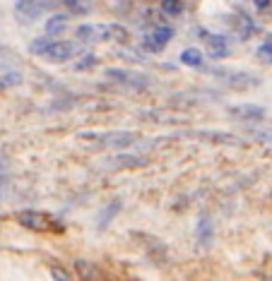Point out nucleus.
I'll return each instance as SVG.
<instances>
[{
    "mask_svg": "<svg viewBox=\"0 0 272 281\" xmlns=\"http://www.w3.org/2000/svg\"><path fill=\"white\" fill-rule=\"evenodd\" d=\"M80 53H82V46L77 41H53L43 55L48 60H53V63H65V60H70V58H75Z\"/></svg>",
    "mask_w": 272,
    "mask_h": 281,
    "instance_id": "nucleus-1",
    "label": "nucleus"
},
{
    "mask_svg": "<svg viewBox=\"0 0 272 281\" xmlns=\"http://www.w3.org/2000/svg\"><path fill=\"white\" fill-rule=\"evenodd\" d=\"M82 137H87V140H96L99 144H104V147H113V149L128 147V144H133V142H135V135L125 133V130H113V133H104V135L84 133Z\"/></svg>",
    "mask_w": 272,
    "mask_h": 281,
    "instance_id": "nucleus-2",
    "label": "nucleus"
},
{
    "mask_svg": "<svg viewBox=\"0 0 272 281\" xmlns=\"http://www.w3.org/2000/svg\"><path fill=\"white\" fill-rule=\"evenodd\" d=\"M109 75L111 80L121 82L125 87H133V89H145L150 84V77L142 75V72H130V70H116V67H109Z\"/></svg>",
    "mask_w": 272,
    "mask_h": 281,
    "instance_id": "nucleus-3",
    "label": "nucleus"
},
{
    "mask_svg": "<svg viewBox=\"0 0 272 281\" xmlns=\"http://www.w3.org/2000/svg\"><path fill=\"white\" fill-rule=\"evenodd\" d=\"M48 5H51L48 0H17V2H14V10H17V17H19V19L31 22V19L41 17V12H46Z\"/></svg>",
    "mask_w": 272,
    "mask_h": 281,
    "instance_id": "nucleus-4",
    "label": "nucleus"
},
{
    "mask_svg": "<svg viewBox=\"0 0 272 281\" xmlns=\"http://www.w3.org/2000/svg\"><path fill=\"white\" fill-rule=\"evenodd\" d=\"M171 36H174V29L171 27H157L152 31L150 39L145 41V48L147 51H162L164 46L171 41Z\"/></svg>",
    "mask_w": 272,
    "mask_h": 281,
    "instance_id": "nucleus-5",
    "label": "nucleus"
},
{
    "mask_svg": "<svg viewBox=\"0 0 272 281\" xmlns=\"http://www.w3.org/2000/svg\"><path fill=\"white\" fill-rule=\"evenodd\" d=\"M224 82L234 89H251V87L260 84V80L251 72H229V75H224Z\"/></svg>",
    "mask_w": 272,
    "mask_h": 281,
    "instance_id": "nucleus-6",
    "label": "nucleus"
},
{
    "mask_svg": "<svg viewBox=\"0 0 272 281\" xmlns=\"http://www.w3.org/2000/svg\"><path fill=\"white\" fill-rule=\"evenodd\" d=\"M75 34L80 41H89V43L106 41V24H82V27H77Z\"/></svg>",
    "mask_w": 272,
    "mask_h": 281,
    "instance_id": "nucleus-7",
    "label": "nucleus"
},
{
    "mask_svg": "<svg viewBox=\"0 0 272 281\" xmlns=\"http://www.w3.org/2000/svg\"><path fill=\"white\" fill-rule=\"evenodd\" d=\"M229 113L236 118H244V121H263L265 118V108L256 106V104H241V106L229 108Z\"/></svg>",
    "mask_w": 272,
    "mask_h": 281,
    "instance_id": "nucleus-8",
    "label": "nucleus"
},
{
    "mask_svg": "<svg viewBox=\"0 0 272 281\" xmlns=\"http://www.w3.org/2000/svg\"><path fill=\"white\" fill-rule=\"evenodd\" d=\"M17 219H19L22 226L34 228V231H43V228H46V216L39 214V212H19Z\"/></svg>",
    "mask_w": 272,
    "mask_h": 281,
    "instance_id": "nucleus-9",
    "label": "nucleus"
},
{
    "mask_svg": "<svg viewBox=\"0 0 272 281\" xmlns=\"http://www.w3.org/2000/svg\"><path fill=\"white\" fill-rule=\"evenodd\" d=\"M106 163L116 166V168H135V166H142L145 159H142V156H135V154H116V156H111Z\"/></svg>",
    "mask_w": 272,
    "mask_h": 281,
    "instance_id": "nucleus-10",
    "label": "nucleus"
},
{
    "mask_svg": "<svg viewBox=\"0 0 272 281\" xmlns=\"http://www.w3.org/2000/svg\"><path fill=\"white\" fill-rule=\"evenodd\" d=\"M70 17L68 14H53V17H48V22H46V34L48 36H55V34H63L65 31V27H68Z\"/></svg>",
    "mask_w": 272,
    "mask_h": 281,
    "instance_id": "nucleus-11",
    "label": "nucleus"
},
{
    "mask_svg": "<svg viewBox=\"0 0 272 281\" xmlns=\"http://www.w3.org/2000/svg\"><path fill=\"white\" fill-rule=\"evenodd\" d=\"M181 63H186V65H191V67H203L205 58L200 53V48H186L181 53Z\"/></svg>",
    "mask_w": 272,
    "mask_h": 281,
    "instance_id": "nucleus-12",
    "label": "nucleus"
},
{
    "mask_svg": "<svg viewBox=\"0 0 272 281\" xmlns=\"http://www.w3.org/2000/svg\"><path fill=\"white\" fill-rule=\"evenodd\" d=\"M207 46H210V51H212V55H224L227 53V39L222 36V34H210L207 36Z\"/></svg>",
    "mask_w": 272,
    "mask_h": 281,
    "instance_id": "nucleus-13",
    "label": "nucleus"
},
{
    "mask_svg": "<svg viewBox=\"0 0 272 281\" xmlns=\"http://www.w3.org/2000/svg\"><path fill=\"white\" fill-rule=\"evenodd\" d=\"M53 41H51V36L46 34V36H39V39H34L31 43H29V53L34 55H43L46 51H48V46H51Z\"/></svg>",
    "mask_w": 272,
    "mask_h": 281,
    "instance_id": "nucleus-14",
    "label": "nucleus"
},
{
    "mask_svg": "<svg viewBox=\"0 0 272 281\" xmlns=\"http://www.w3.org/2000/svg\"><path fill=\"white\" fill-rule=\"evenodd\" d=\"M60 2L68 7L70 12H77V14L92 12V5H89V0H60Z\"/></svg>",
    "mask_w": 272,
    "mask_h": 281,
    "instance_id": "nucleus-15",
    "label": "nucleus"
},
{
    "mask_svg": "<svg viewBox=\"0 0 272 281\" xmlns=\"http://www.w3.org/2000/svg\"><path fill=\"white\" fill-rule=\"evenodd\" d=\"M106 41H116V43H125L128 41V31L118 24H106Z\"/></svg>",
    "mask_w": 272,
    "mask_h": 281,
    "instance_id": "nucleus-16",
    "label": "nucleus"
},
{
    "mask_svg": "<svg viewBox=\"0 0 272 281\" xmlns=\"http://www.w3.org/2000/svg\"><path fill=\"white\" fill-rule=\"evenodd\" d=\"M198 241L200 243H210L212 241V224H210V219L203 216L200 221H198Z\"/></svg>",
    "mask_w": 272,
    "mask_h": 281,
    "instance_id": "nucleus-17",
    "label": "nucleus"
},
{
    "mask_svg": "<svg viewBox=\"0 0 272 281\" xmlns=\"http://www.w3.org/2000/svg\"><path fill=\"white\" fill-rule=\"evenodd\" d=\"M198 137H207L212 142H224V144H236L239 142L234 135H227V133H198Z\"/></svg>",
    "mask_w": 272,
    "mask_h": 281,
    "instance_id": "nucleus-18",
    "label": "nucleus"
},
{
    "mask_svg": "<svg viewBox=\"0 0 272 281\" xmlns=\"http://www.w3.org/2000/svg\"><path fill=\"white\" fill-rule=\"evenodd\" d=\"M22 82V75L19 72H5L0 77V89H10V87H17Z\"/></svg>",
    "mask_w": 272,
    "mask_h": 281,
    "instance_id": "nucleus-19",
    "label": "nucleus"
},
{
    "mask_svg": "<svg viewBox=\"0 0 272 281\" xmlns=\"http://www.w3.org/2000/svg\"><path fill=\"white\" fill-rule=\"evenodd\" d=\"M92 65H96V58L92 53H80V58L75 60L72 70H89Z\"/></svg>",
    "mask_w": 272,
    "mask_h": 281,
    "instance_id": "nucleus-20",
    "label": "nucleus"
},
{
    "mask_svg": "<svg viewBox=\"0 0 272 281\" xmlns=\"http://www.w3.org/2000/svg\"><path fill=\"white\" fill-rule=\"evenodd\" d=\"M162 10L166 14H181L183 12V2L181 0H162Z\"/></svg>",
    "mask_w": 272,
    "mask_h": 281,
    "instance_id": "nucleus-21",
    "label": "nucleus"
},
{
    "mask_svg": "<svg viewBox=\"0 0 272 281\" xmlns=\"http://www.w3.org/2000/svg\"><path fill=\"white\" fill-rule=\"evenodd\" d=\"M258 58L263 63H272V41H265L258 48Z\"/></svg>",
    "mask_w": 272,
    "mask_h": 281,
    "instance_id": "nucleus-22",
    "label": "nucleus"
},
{
    "mask_svg": "<svg viewBox=\"0 0 272 281\" xmlns=\"http://www.w3.org/2000/svg\"><path fill=\"white\" fill-rule=\"evenodd\" d=\"M251 137H256V140H265V142H272V133H256V130H251Z\"/></svg>",
    "mask_w": 272,
    "mask_h": 281,
    "instance_id": "nucleus-23",
    "label": "nucleus"
},
{
    "mask_svg": "<svg viewBox=\"0 0 272 281\" xmlns=\"http://www.w3.org/2000/svg\"><path fill=\"white\" fill-rule=\"evenodd\" d=\"M51 274H53V277H58V279H70V274H68V272H63V269H53Z\"/></svg>",
    "mask_w": 272,
    "mask_h": 281,
    "instance_id": "nucleus-24",
    "label": "nucleus"
},
{
    "mask_svg": "<svg viewBox=\"0 0 272 281\" xmlns=\"http://www.w3.org/2000/svg\"><path fill=\"white\" fill-rule=\"evenodd\" d=\"M256 5L263 10V7H268V5H270V0H256Z\"/></svg>",
    "mask_w": 272,
    "mask_h": 281,
    "instance_id": "nucleus-25",
    "label": "nucleus"
}]
</instances>
